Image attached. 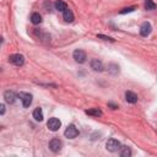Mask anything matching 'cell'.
Segmentation results:
<instances>
[{
	"label": "cell",
	"instance_id": "obj_19",
	"mask_svg": "<svg viewBox=\"0 0 157 157\" xmlns=\"http://www.w3.org/2000/svg\"><path fill=\"white\" fill-rule=\"evenodd\" d=\"M135 10V7L134 6H131V7H125V9H123V10L120 11V14H126V12H133Z\"/></svg>",
	"mask_w": 157,
	"mask_h": 157
},
{
	"label": "cell",
	"instance_id": "obj_23",
	"mask_svg": "<svg viewBox=\"0 0 157 157\" xmlns=\"http://www.w3.org/2000/svg\"><path fill=\"white\" fill-rule=\"evenodd\" d=\"M1 43H3V38H1V37H0V45H1Z\"/></svg>",
	"mask_w": 157,
	"mask_h": 157
},
{
	"label": "cell",
	"instance_id": "obj_3",
	"mask_svg": "<svg viewBox=\"0 0 157 157\" xmlns=\"http://www.w3.org/2000/svg\"><path fill=\"white\" fill-rule=\"evenodd\" d=\"M106 149L110 152H117L119 149H120V142L115 139H109L106 144Z\"/></svg>",
	"mask_w": 157,
	"mask_h": 157
},
{
	"label": "cell",
	"instance_id": "obj_11",
	"mask_svg": "<svg viewBox=\"0 0 157 157\" xmlns=\"http://www.w3.org/2000/svg\"><path fill=\"white\" fill-rule=\"evenodd\" d=\"M4 98H5V101L7 103L12 104L15 102V99H16V95H15V92H12V91H6L4 93Z\"/></svg>",
	"mask_w": 157,
	"mask_h": 157
},
{
	"label": "cell",
	"instance_id": "obj_13",
	"mask_svg": "<svg viewBox=\"0 0 157 157\" xmlns=\"http://www.w3.org/2000/svg\"><path fill=\"white\" fill-rule=\"evenodd\" d=\"M54 7H55V10H58V11H64L65 9H68V5L65 1H63V0H57V1L54 3Z\"/></svg>",
	"mask_w": 157,
	"mask_h": 157
},
{
	"label": "cell",
	"instance_id": "obj_7",
	"mask_svg": "<svg viewBox=\"0 0 157 157\" xmlns=\"http://www.w3.org/2000/svg\"><path fill=\"white\" fill-rule=\"evenodd\" d=\"M63 147V142L59 140V139H53L49 141V149L53 151V152H59Z\"/></svg>",
	"mask_w": 157,
	"mask_h": 157
},
{
	"label": "cell",
	"instance_id": "obj_18",
	"mask_svg": "<svg viewBox=\"0 0 157 157\" xmlns=\"http://www.w3.org/2000/svg\"><path fill=\"white\" fill-rule=\"evenodd\" d=\"M145 9L147 11H151L156 9V4L153 3V0H145Z\"/></svg>",
	"mask_w": 157,
	"mask_h": 157
},
{
	"label": "cell",
	"instance_id": "obj_16",
	"mask_svg": "<svg viewBox=\"0 0 157 157\" xmlns=\"http://www.w3.org/2000/svg\"><path fill=\"white\" fill-rule=\"evenodd\" d=\"M31 22L33 25H39L42 22V16L38 14V12H33L31 15Z\"/></svg>",
	"mask_w": 157,
	"mask_h": 157
},
{
	"label": "cell",
	"instance_id": "obj_14",
	"mask_svg": "<svg viewBox=\"0 0 157 157\" xmlns=\"http://www.w3.org/2000/svg\"><path fill=\"white\" fill-rule=\"evenodd\" d=\"M33 118H34V120H37V122H42L43 120V112H42L41 108H36L33 110Z\"/></svg>",
	"mask_w": 157,
	"mask_h": 157
},
{
	"label": "cell",
	"instance_id": "obj_4",
	"mask_svg": "<svg viewBox=\"0 0 157 157\" xmlns=\"http://www.w3.org/2000/svg\"><path fill=\"white\" fill-rule=\"evenodd\" d=\"M47 126H48L49 130L57 131V130H59V128L61 126V122L59 120L58 118H49V120L47 123Z\"/></svg>",
	"mask_w": 157,
	"mask_h": 157
},
{
	"label": "cell",
	"instance_id": "obj_15",
	"mask_svg": "<svg viewBox=\"0 0 157 157\" xmlns=\"http://www.w3.org/2000/svg\"><path fill=\"white\" fill-rule=\"evenodd\" d=\"M85 113L88 115H92V117H101L102 115V110L98 108H92V109H87Z\"/></svg>",
	"mask_w": 157,
	"mask_h": 157
},
{
	"label": "cell",
	"instance_id": "obj_17",
	"mask_svg": "<svg viewBox=\"0 0 157 157\" xmlns=\"http://www.w3.org/2000/svg\"><path fill=\"white\" fill-rule=\"evenodd\" d=\"M119 150H120V156L122 157H129V156H131V150L130 149H129V147L128 146H120V149H119Z\"/></svg>",
	"mask_w": 157,
	"mask_h": 157
},
{
	"label": "cell",
	"instance_id": "obj_5",
	"mask_svg": "<svg viewBox=\"0 0 157 157\" xmlns=\"http://www.w3.org/2000/svg\"><path fill=\"white\" fill-rule=\"evenodd\" d=\"M64 135H65L66 137H69V139H75V137L79 135V130L76 129L75 125H69L66 129H65V131H64Z\"/></svg>",
	"mask_w": 157,
	"mask_h": 157
},
{
	"label": "cell",
	"instance_id": "obj_10",
	"mask_svg": "<svg viewBox=\"0 0 157 157\" xmlns=\"http://www.w3.org/2000/svg\"><path fill=\"white\" fill-rule=\"evenodd\" d=\"M91 68L95 71H103V64L98 59H93L91 61Z\"/></svg>",
	"mask_w": 157,
	"mask_h": 157
},
{
	"label": "cell",
	"instance_id": "obj_2",
	"mask_svg": "<svg viewBox=\"0 0 157 157\" xmlns=\"http://www.w3.org/2000/svg\"><path fill=\"white\" fill-rule=\"evenodd\" d=\"M18 98L22 101V106L25 108H28L32 103V95L27 93V92H20V93H18Z\"/></svg>",
	"mask_w": 157,
	"mask_h": 157
},
{
	"label": "cell",
	"instance_id": "obj_12",
	"mask_svg": "<svg viewBox=\"0 0 157 157\" xmlns=\"http://www.w3.org/2000/svg\"><path fill=\"white\" fill-rule=\"evenodd\" d=\"M63 17H64V20H65L66 22L74 21V14H72V11L70 10V9H65V10L63 11Z\"/></svg>",
	"mask_w": 157,
	"mask_h": 157
},
{
	"label": "cell",
	"instance_id": "obj_22",
	"mask_svg": "<svg viewBox=\"0 0 157 157\" xmlns=\"http://www.w3.org/2000/svg\"><path fill=\"white\" fill-rule=\"evenodd\" d=\"M108 106H109V107H112V109H117V108H118V106H115V104H112V103H109Z\"/></svg>",
	"mask_w": 157,
	"mask_h": 157
},
{
	"label": "cell",
	"instance_id": "obj_20",
	"mask_svg": "<svg viewBox=\"0 0 157 157\" xmlns=\"http://www.w3.org/2000/svg\"><path fill=\"white\" fill-rule=\"evenodd\" d=\"M97 37H98V38H102V39H104V41H110V42H114V39H113V38H110V37H107V36H103V34H98Z\"/></svg>",
	"mask_w": 157,
	"mask_h": 157
},
{
	"label": "cell",
	"instance_id": "obj_21",
	"mask_svg": "<svg viewBox=\"0 0 157 157\" xmlns=\"http://www.w3.org/2000/svg\"><path fill=\"white\" fill-rule=\"evenodd\" d=\"M5 110H6L5 106H4L3 103H0V115H3V114L5 113Z\"/></svg>",
	"mask_w": 157,
	"mask_h": 157
},
{
	"label": "cell",
	"instance_id": "obj_9",
	"mask_svg": "<svg viewBox=\"0 0 157 157\" xmlns=\"http://www.w3.org/2000/svg\"><path fill=\"white\" fill-rule=\"evenodd\" d=\"M125 99H126V102L134 104V103L137 102V96L134 93V92H131V91H126L125 92Z\"/></svg>",
	"mask_w": 157,
	"mask_h": 157
},
{
	"label": "cell",
	"instance_id": "obj_1",
	"mask_svg": "<svg viewBox=\"0 0 157 157\" xmlns=\"http://www.w3.org/2000/svg\"><path fill=\"white\" fill-rule=\"evenodd\" d=\"M9 63H11V64L17 65V66H21L25 63V57L22 54H12V55L9 57Z\"/></svg>",
	"mask_w": 157,
	"mask_h": 157
},
{
	"label": "cell",
	"instance_id": "obj_6",
	"mask_svg": "<svg viewBox=\"0 0 157 157\" xmlns=\"http://www.w3.org/2000/svg\"><path fill=\"white\" fill-rule=\"evenodd\" d=\"M72 57H74V59H75V61L79 63V64H82V63L86 61V53L84 50H81V49H76L72 53Z\"/></svg>",
	"mask_w": 157,
	"mask_h": 157
},
{
	"label": "cell",
	"instance_id": "obj_8",
	"mask_svg": "<svg viewBox=\"0 0 157 157\" xmlns=\"http://www.w3.org/2000/svg\"><path fill=\"white\" fill-rule=\"evenodd\" d=\"M152 31V26L150 22H144L140 27V34L144 36V37H147Z\"/></svg>",
	"mask_w": 157,
	"mask_h": 157
}]
</instances>
